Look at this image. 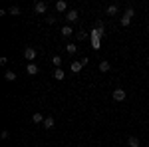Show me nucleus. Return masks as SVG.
<instances>
[{"instance_id":"1","label":"nucleus","mask_w":149,"mask_h":147,"mask_svg":"<svg viewBox=\"0 0 149 147\" xmlns=\"http://www.w3.org/2000/svg\"><path fill=\"white\" fill-rule=\"evenodd\" d=\"M125 91L121 90V88H117V90H113V93H111V98H113L115 102H123V100H125Z\"/></svg>"},{"instance_id":"2","label":"nucleus","mask_w":149,"mask_h":147,"mask_svg":"<svg viewBox=\"0 0 149 147\" xmlns=\"http://www.w3.org/2000/svg\"><path fill=\"white\" fill-rule=\"evenodd\" d=\"M66 20H68V24H74L78 20V10H68L66 12Z\"/></svg>"},{"instance_id":"3","label":"nucleus","mask_w":149,"mask_h":147,"mask_svg":"<svg viewBox=\"0 0 149 147\" xmlns=\"http://www.w3.org/2000/svg\"><path fill=\"white\" fill-rule=\"evenodd\" d=\"M24 58H26L28 62H32V60L36 58V50L34 48H24Z\"/></svg>"},{"instance_id":"4","label":"nucleus","mask_w":149,"mask_h":147,"mask_svg":"<svg viewBox=\"0 0 149 147\" xmlns=\"http://www.w3.org/2000/svg\"><path fill=\"white\" fill-rule=\"evenodd\" d=\"M34 10L38 12V14H44V12L48 10V4H46V2H42V0H40V2H36V4H34Z\"/></svg>"},{"instance_id":"5","label":"nucleus","mask_w":149,"mask_h":147,"mask_svg":"<svg viewBox=\"0 0 149 147\" xmlns=\"http://www.w3.org/2000/svg\"><path fill=\"white\" fill-rule=\"evenodd\" d=\"M117 10H119V6H117V4H109V6L105 8V14H107V16H115Z\"/></svg>"},{"instance_id":"6","label":"nucleus","mask_w":149,"mask_h":147,"mask_svg":"<svg viewBox=\"0 0 149 147\" xmlns=\"http://www.w3.org/2000/svg\"><path fill=\"white\" fill-rule=\"evenodd\" d=\"M54 125H56V119H54L52 115H48L46 119H44V127H46V129H52Z\"/></svg>"},{"instance_id":"7","label":"nucleus","mask_w":149,"mask_h":147,"mask_svg":"<svg viewBox=\"0 0 149 147\" xmlns=\"http://www.w3.org/2000/svg\"><path fill=\"white\" fill-rule=\"evenodd\" d=\"M62 36H64V38H70V36H74V28H72V26H64V28H62Z\"/></svg>"},{"instance_id":"8","label":"nucleus","mask_w":149,"mask_h":147,"mask_svg":"<svg viewBox=\"0 0 149 147\" xmlns=\"http://www.w3.org/2000/svg\"><path fill=\"white\" fill-rule=\"evenodd\" d=\"M44 119H46V117H44L40 111H36L34 115H32V121H34V123H44Z\"/></svg>"},{"instance_id":"9","label":"nucleus","mask_w":149,"mask_h":147,"mask_svg":"<svg viewBox=\"0 0 149 147\" xmlns=\"http://www.w3.org/2000/svg\"><path fill=\"white\" fill-rule=\"evenodd\" d=\"M56 10L58 12H66V10H68V4H66L64 0H58V2H56Z\"/></svg>"},{"instance_id":"10","label":"nucleus","mask_w":149,"mask_h":147,"mask_svg":"<svg viewBox=\"0 0 149 147\" xmlns=\"http://www.w3.org/2000/svg\"><path fill=\"white\" fill-rule=\"evenodd\" d=\"M81 68H84V64H81V62H74V64H70V70H72L74 74H78Z\"/></svg>"},{"instance_id":"11","label":"nucleus","mask_w":149,"mask_h":147,"mask_svg":"<svg viewBox=\"0 0 149 147\" xmlns=\"http://www.w3.org/2000/svg\"><path fill=\"white\" fill-rule=\"evenodd\" d=\"M26 72H28L30 76H36V74H38V66H36V64H28V66H26Z\"/></svg>"},{"instance_id":"12","label":"nucleus","mask_w":149,"mask_h":147,"mask_svg":"<svg viewBox=\"0 0 149 147\" xmlns=\"http://www.w3.org/2000/svg\"><path fill=\"white\" fill-rule=\"evenodd\" d=\"M127 145H129V147H139V139L131 135L129 139H127Z\"/></svg>"},{"instance_id":"13","label":"nucleus","mask_w":149,"mask_h":147,"mask_svg":"<svg viewBox=\"0 0 149 147\" xmlns=\"http://www.w3.org/2000/svg\"><path fill=\"white\" fill-rule=\"evenodd\" d=\"M111 70V66L107 64V60H103V62H100V72H109Z\"/></svg>"},{"instance_id":"14","label":"nucleus","mask_w":149,"mask_h":147,"mask_svg":"<svg viewBox=\"0 0 149 147\" xmlns=\"http://www.w3.org/2000/svg\"><path fill=\"white\" fill-rule=\"evenodd\" d=\"M100 38H103V32H102V30H97V28H95V30L92 32V40H100Z\"/></svg>"},{"instance_id":"15","label":"nucleus","mask_w":149,"mask_h":147,"mask_svg":"<svg viewBox=\"0 0 149 147\" xmlns=\"http://www.w3.org/2000/svg\"><path fill=\"white\" fill-rule=\"evenodd\" d=\"M54 78H56V79H64V70H62V68H56V72H54Z\"/></svg>"},{"instance_id":"16","label":"nucleus","mask_w":149,"mask_h":147,"mask_svg":"<svg viewBox=\"0 0 149 147\" xmlns=\"http://www.w3.org/2000/svg\"><path fill=\"white\" fill-rule=\"evenodd\" d=\"M8 14H12V16H18V14H20V8H18V6H10V8H8Z\"/></svg>"},{"instance_id":"17","label":"nucleus","mask_w":149,"mask_h":147,"mask_svg":"<svg viewBox=\"0 0 149 147\" xmlns=\"http://www.w3.org/2000/svg\"><path fill=\"white\" fill-rule=\"evenodd\" d=\"M4 78H6V82H14V79H16V74H14V72H6Z\"/></svg>"},{"instance_id":"18","label":"nucleus","mask_w":149,"mask_h":147,"mask_svg":"<svg viewBox=\"0 0 149 147\" xmlns=\"http://www.w3.org/2000/svg\"><path fill=\"white\" fill-rule=\"evenodd\" d=\"M125 16H127V18H129V20H131V18L135 16V10H133L131 6H129V8H125Z\"/></svg>"},{"instance_id":"19","label":"nucleus","mask_w":149,"mask_h":147,"mask_svg":"<svg viewBox=\"0 0 149 147\" xmlns=\"http://www.w3.org/2000/svg\"><path fill=\"white\" fill-rule=\"evenodd\" d=\"M76 38H78V40H86V38H88V32H86V30H80V32L76 34Z\"/></svg>"},{"instance_id":"20","label":"nucleus","mask_w":149,"mask_h":147,"mask_svg":"<svg viewBox=\"0 0 149 147\" xmlns=\"http://www.w3.org/2000/svg\"><path fill=\"white\" fill-rule=\"evenodd\" d=\"M76 50H78V48H76V44H68V46H66V52H68V54H74Z\"/></svg>"},{"instance_id":"21","label":"nucleus","mask_w":149,"mask_h":147,"mask_svg":"<svg viewBox=\"0 0 149 147\" xmlns=\"http://www.w3.org/2000/svg\"><path fill=\"white\" fill-rule=\"evenodd\" d=\"M52 64H54L56 68H60V64H62V58H60V56H54V58H52Z\"/></svg>"},{"instance_id":"22","label":"nucleus","mask_w":149,"mask_h":147,"mask_svg":"<svg viewBox=\"0 0 149 147\" xmlns=\"http://www.w3.org/2000/svg\"><path fill=\"white\" fill-rule=\"evenodd\" d=\"M129 24H131V20H129L127 16H121V26L125 28V26H129Z\"/></svg>"},{"instance_id":"23","label":"nucleus","mask_w":149,"mask_h":147,"mask_svg":"<svg viewBox=\"0 0 149 147\" xmlns=\"http://www.w3.org/2000/svg\"><path fill=\"white\" fill-rule=\"evenodd\" d=\"M147 32H149V26H147Z\"/></svg>"},{"instance_id":"24","label":"nucleus","mask_w":149,"mask_h":147,"mask_svg":"<svg viewBox=\"0 0 149 147\" xmlns=\"http://www.w3.org/2000/svg\"><path fill=\"white\" fill-rule=\"evenodd\" d=\"M147 147H149V145H147Z\"/></svg>"}]
</instances>
